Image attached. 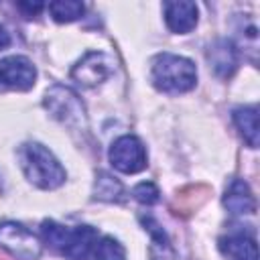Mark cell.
<instances>
[{
	"instance_id": "obj_1",
	"label": "cell",
	"mask_w": 260,
	"mask_h": 260,
	"mask_svg": "<svg viewBox=\"0 0 260 260\" xmlns=\"http://www.w3.org/2000/svg\"><path fill=\"white\" fill-rule=\"evenodd\" d=\"M150 79H152V85L160 91L181 93V91H189L195 87L197 69L193 61L187 57L173 55V53H160L152 59Z\"/></svg>"
},
{
	"instance_id": "obj_2",
	"label": "cell",
	"mask_w": 260,
	"mask_h": 260,
	"mask_svg": "<svg viewBox=\"0 0 260 260\" xmlns=\"http://www.w3.org/2000/svg\"><path fill=\"white\" fill-rule=\"evenodd\" d=\"M18 156H20V167L32 185L41 189H55L65 183V177H67L65 169L53 156V152L43 144L26 142L22 144Z\"/></svg>"
},
{
	"instance_id": "obj_3",
	"label": "cell",
	"mask_w": 260,
	"mask_h": 260,
	"mask_svg": "<svg viewBox=\"0 0 260 260\" xmlns=\"http://www.w3.org/2000/svg\"><path fill=\"white\" fill-rule=\"evenodd\" d=\"M45 108L51 112L53 118L61 120L69 126H81L85 124V108L75 91L69 87L55 83L45 93Z\"/></svg>"
},
{
	"instance_id": "obj_4",
	"label": "cell",
	"mask_w": 260,
	"mask_h": 260,
	"mask_svg": "<svg viewBox=\"0 0 260 260\" xmlns=\"http://www.w3.org/2000/svg\"><path fill=\"white\" fill-rule=\"evenodd\" d=\"M0 246L18 260H37L41 256L39 238L28 228L16 221L0 223Z\"/></svg>"
},
{
	"instance_id": "obj_5",
	"label": "cell",
	"mask_w": 260,
	"mask_h": 260,
	"mask_svg": "<svg viewBox=\"0 0 260 260\" xmlns=\"http://www.w3.org/2000/svg\"><path fill=\"white\" fill-rule=\"evenodd\" d=\"M110 162L120 173H126V175L140 173L142 169H146L144 144L132 134H124L116 138L110 146Z\"/></svg>"
},
{
	"instance_id": "obj_6",
	"label": "cell",
	"mask_w": 260,
	"mask_h": 260,
	"mask_svg": "<svg viewBox=\"0 0 260 260\" xmlns=\"http://www.w3.org/2000/svg\"><path fill=\"white\" fill-rule=\"evenodd\" d=\"M112 73H114V61L110 55H106L102 51L85 53L83 59H79V63L71 69V77L85 87H93V85L102 83Z\"/></svg>"
},
{
	"instance_id": "obj_7",
	"label": "cell",
	"mask_w": 260,
	"mask_h": 260,
	"mask_svg": "<svg viewBox=\"0 0 260 260\" xmlns=\"http://www.w3.org/2000/svg\"><path fill=\"white\" fill-rule=\"evenodd\" d=\"M37 69L22 55H10L0 61V87L26 91L35 85Z\"/></svg>"
},
{
	"instance_id": "obj_8",
	"label": "cell",
	"mask_w": 260,
	"mask_h": 260,
	"mask_svg": "<svg viewBox=\"0 0 260 260\" xmlns=\"http://www.w3.org/2000/svg\"><path fill=\"white\" fill-rule=\"evenodd\" d=\"M207 61L215 75L232 77L240 63V53L230 39H217L207 49Z\"/></svg>"
},
{
	"instance_id": "obj_9",
	"label": "cell",
	"mask_w": 260,
	"mask_h": 260,
	"mask_svg": "<svg viewBox=\"0 0 260 260\" xmlns=\"http://www.w3.org/2000/svg\"><path fill=\"white\" fill-rule=\"evenodd\" d=\"M98 242V230L91 225H77L69 230L67 242L61 250V254L67 260H87L89 252L93 250Z\"/></svg>"
},
{
	"instance_id": "obj_10",
	"label": "cell",
	"mask_w": 260,
	"mask_h": 260,
	"mask_svg": "<svg viewBox=\"0 0 260 260\" xmlns=\"http://www.w3.org/2000/svg\"><path fill=\"white\" fill-rule=\"evenodd\" d=\"M165 20L173 32H189L197 24V4L195 2H165Z\"/></svg>"
},
{
	"instance_id": "obj_11",
	"label": "cell",
	"mask_w": 260,
	"mask_h": 260,
	"mask_svg": "<svg viewBox=\"0 0 260 260\" xmlns=\"http://www.w3.org/2000/svg\"><path fill=\"white\" fill-rule=\"evenodd\" d=\"M223 207L234 215L254 213L256 211V199L244 179H234L225 193H223Z\"/></svg>"
},
{
	"instance_id": "obj_12",
	"label": "cell",
	"mask_w": 260,
	"mask_h": 260,
	"mask_svg": "<svg viewBox=\"0 0 260 260\" xmlns=\"http://www.w3.org/2000/svg\"><path fill=\"white\" fill-rule=\"evenodd\" d=\"M219 252L230 260H258L256 240L244 232L219 238Z\"/></svg>"
},
{
	"instance_id": "obj_13",
	"label": "cell",
	"mask_w": 260,
	"mask_h": 260,
	"mask_svg": "<svg viewBox=\"0 0 260 260\" xmlns=\"http://www.w3.org/2000/svg\"><path fill=\"white\" fill-rule=\"evenodd\" d=\"M240 134L248 142L250 148L258 146V108L256 106H240L232 114Z\"/></svg>"
},
{
	"instance_id": "obj_14",
	"label": "cell",
	"mask_w": 260,
	"mask_h": 260,
	"mask_svg": "<svg viewBox=\"0 0 260 260\" xmlns=\"http://www.w3.org/2000/svg\"><path fill=\"white\" fill-rule=\"evenodd\" d=\"M122 195H124V187L116 177H112L106 171H100L95 175V183H93V197L95 199L112 203V201H120Z\"/></svg>"
},
{
	"instance_id": "obj_15",
	"label": "cell",
	"mask_w": 260,
	"mask_h": 260,
	"mask_svg": "<svg viewBox=\"0 0 260 260\" xmlns=\"http://www.w3.org/2000/svg\"><path fill=\"white\" fill-rule=\"evenodd\" d=\"M49 12L57 22H73L83 16L85 6L77 0H55L49 2Z\"/></svg>"
},
{
	"instance_id": "obj_16",
	"label": "cell",
	"mask_w": 260,
	"mask_h": 260,
	"mask_svg": "<svg viewBox=\"0 0 260 260\" xmlns=\"http://www.w3.org/2000/svg\"><path fill=\"white\" fill-rule=\"evenodd\" d=\"M41 236L45 240L47 246H51L53 250H63L65 242H67V236H69V228L53 221V219H45L41 223Z\"/></svg>"
},
{
	"instance_id": "obj_17",
	"label": "cell",
	"mask_w": 260,
	"mask_h": 260,
	"mask_svg": "<svg viewBox=\"0 0 260 260\" xmlns=\"http://www.w3.org/2000/svg\"><path fill=\"white\" fill-rule=\"evenodd\" d=\"M91 252H93V260H126L124 246L110 236H104L100 242H95Z\"/></svg>"
},
{
	"instance_id": "obj_18",
	"label": "cell",
	"mask_w": 260,
	"mask_h": 260,
	"mask_svg": "<svg viewBox=\"0 0 260 260\" xmlns=\"http://www.w3.org/2000/svg\"><path fill=\"white\" fill-rule=\"evenodd\" d=\"M132 195H134V199L136 201H140V203H144V205H152V203H156L158 201V197H160V191L156 189V185H152V183H138L136 187H134V191H132Z\"/></svg>"
},
{
	"instance_id": "obj_19",
	"label": "cell",
	"mask_w": 260,
	"mask_h": 260,
	"mask_svg": "<svg viewBox=\"0 0 260 260\" xmlns=\"http://www.w3.org/2000/svg\"><path fill=\"white\" fill-rule=\"evenodd\" d=\"M18 6V10L26 16V18H32V16H37L43 8H45V4H41V2H18L16 4Z\"/></svg>"
},
{
	"instance_id": "obj_20",
	"label": "cell",
	"mask_w": 260,
	"mask_h": 260,
	"mask_svg": "<svg viewBox=\"0 0 260 260\" xmlns=\"http://www.w3.org/2000/svg\"><path fill=\"white\" fill-rule=\"evenodd\" d=\"M10 45V35H8V30L0 24V49H4V47H8Z\"/></svg>"
}]
</instances>
